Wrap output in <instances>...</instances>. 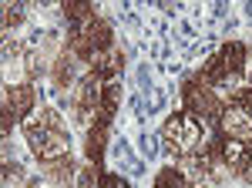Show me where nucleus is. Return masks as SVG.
<instances>
[{
    "label": "nucleus",
    "instance_id": "obj_3",
    "mask_svg": "<svg viewBox=\"0 0 252 188\" xmlns=\"http://www.w3.org/2000/svg\"><path fill=\"white\" fill-rule=\"evenodd\" d=\"M219 131H222V138H235V141H246L252 148V121L246 118V114L239 111V108H225L222 111V118H219Z\"/></svg>",
    "mask_w": 252,
    "mask_h": 188
},
{
    "label": "nucleus",
    "instance_id": "obj_10",
    "mask_svg": "<svg viewBox=\"0 0 252 188\" xmlns=\"http://www.w3.org/2000/svg\"><path fill=\"white\" fill-rule=\"evenodd\" d=\"M44 175L58 185H71L78 175H74V161L71 158H61V161H44Z\"/></svg>",
    "mask_w": 252,
    "mask_h": 188
},
{
    "label": "nucleus",
    "instance_id": "obj_6",
    "mask_svg": "<svg viewBox=\"0 0 252 188\" xmlns=\"http://www.w3.org/2000/svg\"><path fill=\"white\" fill-rule=\"evenodd\" d=\"M3 108H10L14 114H31L34 111V88L31 84H14L3 94Z\"/></svg>",
    "mask_w": 252,
    "mask_h": 188
},
{
    "label": "nucleus",
    "instance_id": "obj_19",
    "mask_svg": "<svg viewBox=\"0 0 252 188\" xmlns=\"http://www.w3.org/2000/svg\"><path fill=\"white\" fill-rule=\"evenodd\" d=\"M165 104V97H161V91H155V88H148V114L152 111H158Z\"/></svg>",
    "mask_w": 252,
    "mask_h": 188
},
{
    "label": "nucleus",
    "instance_id": "obj_8",
    "mask_svg": "<svg viewBox=\"0 0 252 188\" xmlns=\"http://www.w3.org/2000/svg\"><path fill=\"white\" fill-rule=\"evenodd\" d=\"M178 141H182V151H185V155H189V151H198V145L205 141V131H202V121H198V118H192V114H185Z\"/></svg>",
    "mask_w": 252,
    "mask_h": 188
},
{
    "label": "nucleus",
    "instance_id": "obj_23",
    "mask_svg": "<svg viewBox=\"0 0 252 188\" xmlns=\"http://www.w3.org/2000/svg\"><path fill=\"white\" fill-rule=\"evenodd\" d=\"M189 188H192V185H189Z\"/></svg>",
    "mask_w": 252,
    "mask_h": 188
},
{
    "label": "nucleus",
    "instance_id": "obj_11",
    "mask_svg": "<svg viewBox=\"0 0 252 188\" xmlns=\"http://www.w3.org/2000/svg\"><path fill=\"white\" fill-rule=\"evenodd\" d=\"M104 148H108V128H91L88 131V141H84V151H88V158H91V165H97L101 158H104Z\"/></svg>",
    "mask_w": 252,
    "mask_h": 188
},
{
    "label": "nucleus",
    "instance_id": "obj_14",
    "mask_svg": "<svg viewBox=\"0 0 252 188\" xmlns=\"http://www.w3.org/2000/svg\"><path fill=\"white\" fill-rule=\"evenodd\" d=\"M155 188H189V185H185V175H182V168H165V171H158Z\"/></svg>",
    "mask_w": 252,
    "mask_h": 188
},
{
    "label": "nucleus",
    "instance_id": "obj_21",
    "mask_svg": "<svg viewBox=\"0 0 252 188\" xmlns=\"http://www.w3.org/2000/svg\"><path fill=\"white\" fill-rule=\"evenodd\" d=\"M141 148H145V155H155V141L152 138H141Z\"/></svg>",
    "mask_w": 252,
    "mask_h": 188
},
{
    "label": "nucleus",
    "instance_id": "obj_1",
    "mask_svg": "<svg viewBox=\"0 0 252 188\" xmlns=\"http://www.w3.org/2000/svg\"><path fill=\"white\" fill-rule=\"evenodd\" d=\"M185 108L198 118V121H205V125H219V118H222V101L215 97L212 88H205L202 81L195 84V81H189L185 84Z\"/></svg>",
    "mask_w": 252,
    "mask_h": 188
},
{
    "label": "nucleus",
    "instance_id": "obj_22",
    "mask_svg": "<svg viewBox=\"0 0 252 188\" xmlns=\"http://www.w3.org/2000/svg\"><path fill=\"white\" fill-rule=\"evenodd\" d=\"M249 20H252V3H249Z\"/></svg>",
    "mask_w": 252,
    "mask_h": 188
},
{
    "label": "nucleus",
    "instance_id": "obj_16",
    "mask_svg": "<svg viewBox=\"0 0 252 188\" xmlns=\"http://www.w3.org/2000/svg\"><path fill=\"white\" fill-rule=\"evenodd\" d=\"M97 188H131V182H128L125 175H115V171H101Z\"/></svg>",
    "mask_w": 252,
    "mask_h": 188
},
{
    "label": "nucleus",
    "instance_id": "obj_5",
    "mask_svg": "<svg viewBox=\"0 0 252 188\" xmlns=\"http://www.w3.org/2000/svg\"><path fill=\"white\" fill-rule=\"evenodd\" d=\"M222 161L232 175H242V168L249 165V145L246 141H235V138H225L222 145Z\"/></svg>",
    "mask_w": 252,
    "mask_h": 188
},
{
    "label": "nucleus",
    "instance_id": "obj_13",
    "mask_svg": "<svg viewBox=\"0 0 252 188\" xmlns=\"http://www.w3.org/2000/svg\"><path fill=\"white\" fill-rule=\"evenodd\" d=\"M71 81H74V64H71V54H61L58 64H54V84L67 88Z\"/></svg>",
    "mask_w": 252,
    "mask_h": 188
},
{
    "label": "nucleus",
    "instance_id": "obj_4",
    "mask_svg": "<svg viewBox=\"0 0 252 188\" xmlns=\"http://www.w3.org/2000/svg\"><path fill=\"white\" fill-rule=\"evenodd\" d=\"M121 67H125V57L111 54V51H101V54H94V61H91V74H94L101 84L115 81V77L121 74Z\"/></svg>",
    "mask_w": 252,
    "mask_h": 188
},
{
    "label": "nucleus",
    "instance_id": "obj_2",
    "mask_svg": "<svg viewBox=\"0 0 252 188\" xmlns=\"http://www.w3.org/2000/svg\"><path fill=\"white\" fill-rule=\"evenodd\" d=\"M27 145H31V151L37 155L40 161H61V158H67V148H71L67 134L51 131V128H34V131H27Z\"/></svg>",
    "mask_w": 252,
    "mask_h": 188
},
{
    "label": "nucleus",
    "instance_id": "obj_12",
    "mask_svg": "<svg viewBox=\"0 0 252 188\" xmlns=\"http://www.w3.org/2000/svg\"><path fill=\"white\" fill-rule=\"evenodd\" d=\"M118 104H121V81H108V84H101V108H108V111H118Z\"/></svg>",
    "mask_w": 252,
    "mask_h": 188
},
{
    "label": "nucleus",
    "instance_id": "obj_15",
    "mask_svg": "<svg viewBox=\"0 0 252 188\" xmlns=\"http://www.w3.org/2000/svg\"><path fill=\"white\" fill-rule=\"evenodd\" d=\"M20 20H24V3H7V7H3V31L17 27Z\"/></svg>",
    "mask_w": 252,
    "mask_h": 188
},
{
    "label": "nucleus",
    "instance_id": "obj_7",
    "mask_svg": "<svg viewBox=\"0 0 252 188\" xmlns=\"http://www.w3.org/2000/svg\"><path fill=\"white\" fill-rule=\"evenodd\" d=\"M81 37L88 40L91 47H94V54H101V51H108L111 47V37H115V31H111V20H104V17H97Z\"/></svg>",
    "mask_w": 252,
    "mask_h": 188
},
{
    "label": "nucleus",
    "instance_id": "obj_9",
    "mask_svg": "<svg viewBox=\"0 0 252 188\" xmlns=\"http://www.w3.org/2000/svg\"><path fill=\"white\" fill-rule=\"evenodd\" d=\"M219 57L225 61L229 71H242V67H246V57H249V47H246L242 40H229L225 47H219Z\"/></svg>",
    "mask_w": 252,
    "mask_h": 188
},
{
    "label": "nucleus",
    "instance_id": "obj_17",
    "mask_svg": "<svg viewBox=\"0 0 252 188\" xmlns=\"http://www.w3.org/2000/svg\"><path fill=\"white\" fill-rule=\"evenodd\" d=\"M182 121H185V114H172V118H165V125H161V138H178V134H182Z\"/></svg>",
    "mask_w": 252,
    "mask_h": 188
},
{
    "label": "nucleus",
    "instance_id": "obj_20",
    "mask_svg": "<svg viewBox=\"0 0 252 188\" xmlns=\"http://www.w3.org/2000/svg\"><path fill=\"white\" fill-rule=\"evenodd\" d=\"M138 81H141V91H148V88H152V71H148L145 64L138 67Z\"/></svg>",
    "mask_w": 252,
    "mask_h": 188
},
{
    "label": "nucleus",
    "instance_id": "obj_18",
    "mask_svg": "<svg viewBox=\"0 0 252 188\" xmlns=\"http://www.w3.org/2000/svg\"><path fill=\"white\" fill-rule=\"evenodd\" d=\"M232 104H235V108H239V111H242V114H246V118L252 121V88H249L246 94H239V97H235Z\"/></svg>",
    "mask_w": 252,
    "mask_h": 188
}]
</instances>
